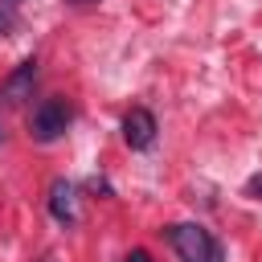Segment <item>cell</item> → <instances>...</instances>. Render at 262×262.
<instances>
[{
	"mask_svg": "<svg viewBox=\"0 0 262 262\" xmlns=\"http://www.w3.org/2000/svg\"><path fill=\"white\" fill-rule=\"evenodd\" d=\"M164 237L180 262H221V242L201 221H172L164 225Z\"/></svg>",
	"mask_w": 262,
	"mask_h": 262,
	"instance_id": "1",
	"label": "cell"
},
{
	"mask_svg": "<svg viewBox=\"0 0 262 262\" xmlns=\"http://www.w3.org/2000/svg\"><path fill=\"white\" fill-rule=\"evenodd\" d=\"M66 131H70V102L57 98V94L53 98H41L33 106V115H29V135L37 143H57Z\"/></svg>",
	"mask_w": 262,
	"mask_h": 262,
	"instance_id": "2",
	"label": "cell"
},
{
	"mask_svg": "<svg viewBox=\"0 0 262 262\" xmlns=\"http://www.w3.org/2000/svg\"><path fill=\"white\" fill-rule=\"evenodd\" d=\"M156 135H160V123H156V115L147 106H131L123 115V139H127L131 151H147L156 143Z\"/></svg>",
	"mask_w": 262,
	"mask_h": 262,
	"instance_id": "3",
	"label": "cell"
},
{
	"mask_svg": "<svg viewBox=\"0 0 262 262\" xmlns=\"http://www.w3.org/2000/svg\"><path fill=\"white\" fill-rule=\"evenodd\" d=\"M33 82H37V61L25 57V61L0 82V98H4V102H25V98L33 94Z\"/></svg>",
	"mask_w": 262,
	"mask_h": 262,
	"instance_id": "4",
	"label": "cell"
},
{
	"mask_svg": "<svg viewBox=\"0 0 262 262\" xmlns=\"http://www.w3.org/2000/svg\"><path fill=\"white\" fill-rule=\"evenodd\" d=\"M49 213L61 225H74L78 221V188L70 180H53L49 184Z\"/></svg>",
	"mask_w": 262,
	"mask_h": 262,
	"instance_id": "5",
	"label": "cell"
},
{
	"mask_svg": "<svg viewBox=\"0 0 262 262\" xmlns=\"http://www.w3.org/2000/svg\"><path fill=\"white\" fill-rule=\"evenodd\" d=\"M246 196H254V201H262V172L246 180Z\"/></svg>",
	"mask_w": 262,
	"mask_h": 262,
	"instance_id": "6",
	"label": "cell"
},
{
	"mask_svg": "<svg viewBox=\"0 0 262 262\" xmlns=\"http://www.w3.org/2000/svg\"><path fill=\"white\" fill-rule=\"evenodd\" d=\"M123 262H151V254H147V250H127Z\"/></svg>",
	"mask_w": 262,
	"mask_h": 262,
	"instance_id": "7",
	"label": "cell"
},
{
	"mask_svg": "<svg viewBox=\"0 0 262 262\" xmlns=\"http://www.w3.org/2000/svg\"><path fill=\"white\" fill-rule=\"evenodd\" d=\"M4 33H12V12L0 8V37H4Z\"/></svg>",
	"mask_w": 262,
	"mask_h": 262,
	"instance_id": "8",
	"label": "cell"
},
{
	"mask_svg": "<svg viewBox=\"0 0 262 262\" xmlns=\"http://www.w3.org/2000/svg\"><path fill=\"white\" fill-rule=\"evenodd\" d=\"M70 4H98V0H70Z\"/></svg>",
	"mask_w": 262,
	"mask_h": 262,
	"instance_id": "9",
	"label": "cell"
},
{
	"mask_svg": "<svg viewBox=\"0 0 262 262\" xmlns=\"http://www.w3.org/2000/svg\"><path fill=\"white\" fill-rule=\"evenodd\" d=\"M0 139H4V127H0Z\"/></svg>",
	"mask_w": 262,
	"mask_h": 262,
	"instance_id": "10",
	"label": "cell"
}]
</instances>
